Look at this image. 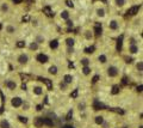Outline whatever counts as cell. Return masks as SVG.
I'll list each match as a JSON object with an SVG mask.
<instances>
[{"label":"cell","mask_w":143,"mask_h":128,"mask_svg":"<svg viewBox=\"0 0 143 128\" xmlns=\"http://www.w3.org/2000/svg\"><path fill=\"white\" fill-rule=\"evenodd\" d=\"M43 11H44V13L47 14V16H51V10H50V7H44L43 8Z\"/></svg>","instance_id":"obj_27"},{"label":"cell","mask_w":143,"mask_h":128,"mask_svg":"<svg viewBox=\"0 0 143 128\" xmlns=\"http://www.w3.org/2000/svg\"><path fill=\"white\" fill-rule=\"evenodd\" d=\"M123 128H128V127H123Z\"/></svg>","instance_id":"obj_44"},{"label":"cell","mask_w":143,"mask_h":128,"mask_svg":"<svg viewBox=\"0 0 143 128\" xmlns=\"http://www.w3.org/2000/svg\"><path fill=\"white\" fill-rule=\"evenodd\" d=\"M23 102H24V99H23L21 97H13V98L11 99V105L16 109L20 108L21 104H23Z\"/></svg>","instance_id":"obj_1"},{"label":"cell","mask_w":143,"mask_h":128,"mask_svg":"<svg viewBox=\"0 0 143 128\" xmlns=\"http://www.w3.org/2000/svg\"><path fill=\"white\" fill-rule=\"evenodd\" d=\"M82 73L85 74V75H88V74H91V68H89V66H82Z\"/></svg>","instance_id":"obj_19"},{"label":"cell","mask_w":143,"mask_h":128,"mask_svg":"<svg viewBox=\"0 0 143 128\" xmlns=\"http://www.w3.org/2000/svg\"><path fill=\"white\" fill-rule=\"evenodd\" d=\"M123 41V36H121V37H119V40H118V42H117V49H118V50H121V49H122V42Z\"/></svg>","instance_id":"obj_24"},{"label":"cell","mask_w":143,"mask_h":128,"mask_svg":"<svg viewBox=\"0 0 143 128\" xmlns=\"http://www.w3.org/2000/svg\"><path fill=\"white\" fill-rule=\"evenodd\" d=\"M137 90H138V91L141 92V91H142V85H140V86H138V89H137Z\"/></svg>","instance_id":"obj_42"},{"label":"cell","mask_w":143,"mask_h":128,"mask_svg":"<svg viewBox=\"0 0 143 128\" xmlns=\"http://www.w3.org/2000/svg\"><path fill=\"white\" fill-rule=\"evenodd\" d=\"M74 44H75V40L73 37H68L67 40H66V46L67 47H73L74 48Z\"/></svg>","instance_id":"obj_13"},{"label":"cell","mask_w":143,"mask_h":128,"mask_svg":"<svg viewBox=\"0 0 143 128\" xmlns=\"http://www.w3.org/2000/svg\"><path fill=\"white\" fill-rule=\"evenodd\" d=\"M78 108H79V110H80V111H83V110L86 109V103H85V102L80 103V104L78 105Z\"/></svg>","instance_id":"obj_26"},{"label":"cell","mask_w":143,"mask_h":128,"mask_svg":"<svg viewBox=\"0 0 143 128\" xmlns=\"http://www.w3.org/2000/svg\"><path fill=\"white\" fill-rule=\"evenodd\" d=\"M4 85H5V88H6L7 90H10V91H14V90L17 89V83L14 80H12V79L6 80L4 83Z\"/></svg>","instance_id":"obj_2"},{"label":"cell","mask_w":143,"mask_h":128,"mask_svg":"<svg viewBox=\"0 0 143 128\" xmlns=\"http://www.w3.org/2000/svg\"><path fill=\"white\" fill-rule=\"evenodd\" d=\"M36 59H37L38 62H41V64H45V62L48 61V56L45 54H38Z\"/></svg>","instance_id":"obj_9"},{"label":"cell","mask_w":143,"mask_h":128,"mask_svg":"<svg viewBox=\"0 0 143 128\" xmlns=\"http://www.w3.org/2000/svg\"><path fill=\"white\" fill-rule=\"evenodd\" d=\"M118 28H119V23L117 22V20H110L109 23V29L111 30V31H116V30H118Z\"/></svg>","instance_id":"obj_5"},{"label":"cell","mask_w":143,"mask_h":128,"mask_svg":"<svg viewBox=\"0 0 143 128\" xmlns=\"http://www.w3.org/2000/svg\"><path fill=\"white\" fill-rule=\"evenodd\" d=\"M98 79H99V77H98V75H95L94 78H93V83H95V81L98 80Z\"/></svg>","instance_id":"obj_40"},{"label":"cell","mask_w":143,"mask_h":128,"mask_svg":"<svg viewBox=\"0 0 143 128\" xmlns=\"http://www.w3.org/2000/svg\"><path fill=\"white\" fill-rule=\"evenodd\" d=\"M85 52H86L87 54H92V53L94 52V47H89V48H86V49H85Z\"/></svg>","instance_id":"obj_30"},{"label":"cell","mask_w":143,"mask_h":128,"mask_svg":"<svg viewBox=\"0 0 143 128\" xmlns=\"http://www.w3.org/2000/svg\"><path fill=\"white\" fill-rule=\"evenodd\" d=\"M19 120H20L21 122H24V123H26V122H27L26 117H23V116H19Z\"/></svg>","instance_id":"obj_38"},{"label":"cell","mask_w":143,"mask_h":128,"mask_svg":"<svg viewBox=\"0 0 143 128\" xmlns=\"http://www.w3.org/2000/svg\"><path fill=\"white\" fill-rule=\"evenodd\" d=\"M67 88H68V84H66L64 81H61V83H60V90H61V91H66Z\"/></svg>","instance_id":"obj_23"},{"label":"cell","mask_w":143,"mask_h":128,"mask_svg":"<svg viewBox=\"0 0 143 128\" xmlns=\"http://www.w3.org/2000/svg\"><path fill=\"white\" fill-rule=\"evenodd\" d=\"M17 62H18L19 65H26L27 62H29V56H27L26 54H24V53H21V54L18 55Z\"/></svg>","instance_id":"obj_4"},{"label":"cell","mask_w":143,"mask_h":128,"mask_svg":"<svg viewBox=\"0 0 143 128\" xmlns=\"http://www.w3.org/2000/svg\"><path fill=\"white\" fill-rule=\"evenodd\" d=\"M140 7H141V6H134V7H131L129 11H128V13H129V14H136V13H138V10H140Z\"/></svg>","instance_id":"obj_17"},{"label":"cell","mask_w":143,"mask_h":128,"mask_svg":"<svg viewBox=\"0 0 143 128\" xmlns=\"http://www.w3.org/2000/svg\"><path fill=\"white\" fill-rule=\"evenodd\" d=\"M57 71H59V68H57V66H55V65H51V66L49 67V69H48V72L50 74H53V75H56V74H57Z\"/></svg>","instance_id":"obj_12"},{"label":"cell","mask_w":143,"mask_h":128,"mask_svg":"<svg viewBox=\"0 0 143 128\" xmlns=\"http://www.w3.org/2000/svg\"><path fill=\"white\" fill-rule=\"evenodd\" d=\"M73 80H74L73 75H72V74H68V73H67V74H64V75H63V80H62V81H64L66 84L70 85V84L73 83Z\"/></svg>","instance_id":"obj_7"},{"label":"cell","mask_w":143,"mask_h":128,"mask_svg":"<svg viewBox=\"0 0 143 128\" xmlns=\"http://www.w3.org/2000/svg\"><path fill=\"white\" fill-rule=\"evenodd\" d=\"M30 49H32V50H37V49H38V44H37L36 42H32V43L30 44Z\"/></svg>","instance_id":"obj_29"},{"label":"cell","mask_w":143,"mask_h":128,"mask_svg":"<svg viewBox=\"0 0 143 128\" xmlns=\"http://www.w3.org/2000/svg\"><path fill=\"white\" fill-rule=\"evenodd\" d=\"M60 17H61V19H63V20H68L69 17H70V13H69V11H67V10H63L61 13H60Z\"/></svg>","instance_id":"obj_10"},{"label":"cell","mask_w":143,"mask_h":128,"mask_svg":"<svg viewBox=\"0 0 143 128\" xmlns=\"http://www.w3.org/2000/svg\"><path fill=\"white\" fill-rule=\"evenodd\" d=\"M98 61H99L100 64H106V62H107V56L105 54H100L98 56Z\"/></svg>","instance_id":"obj_15"},{"label":"cell","mask_w":143,"mask_h":128,"mask_svg":"<svg viewBox=\"0 0 143 128\" xmlns=\"http://www.w3.org/2000/svg\"><path fill=\"white\" fill-rule=\"evenodd\" d=\"M7 10H8V5H7V4H2V5H1V11H2V12H6Z\"/></svg>","instance_id":"obj_31"},{"label":"cell","mask_w":143,"mask_h":128,"mask_svg":"<svg viewBox=\"0 0 143 128\" xmlns=\"http://www.w3.org/2000/svg\"><path fill=\"white\" fill-rule=\"evenodd\" d=\"M66 24H67V27H68V28H72V27H73V22H72L70 19L66 20Z\"/></svg>","instance_id":"obj_34"},{"label":"cell","mask_w":143,"mask_h":128,"mask_svg":"<svg viewBox=\"0 0 143 128\" xmlns=\"http://www.w3.org/2000/svg\"><path fill=\"white\" fill-rule=\"evenodd\" d=\"M76 95H78V92H76V91H74V92H73V97H76Z\"/></svg>","instance_id":"obj_43"},{"label":"cell","mask_w":143,"mask_h":128,"mask_svg":"<svg viewBox=\"0 0 143 128\" xmlns=\"http://www.w3.org/2000/svg\"><path fill=\"white\" fill-rule=\"evenodd\" d=\"M116 5L118 7H122L125 5V0H116Z\"/></svg>","instance_id":"obj_25"},{"label":"cell","mask_w":143,"mask_h":128,"mask_svg":"<svg viewBox=\"0 0 143 128\" xmlns=\"http://www.w3.org/2000/svg\"><path fill=\"white\" fill-rule=\"evenodd\" d=\"M82 66H89V64H91V60H89L88 58H82L81 60H80Z\"/></svg>","instance_id":"obj_18"},{"label":"cell","mask_w":143,"mask_h":128,"mask_svg":"<svg viewBox=\"0 0 143 128\" xmlns=\"http://www.w3.org/2000/svg\"><path fill=\"white\" fill-rule=\"evenodd\" d=\"M85 36H86V38H87V40H91L93 35H92V32H91V31H86V32H85Z\"/></svg>","instance_id":"obj_32"},{"label":"cell","mask_w":143,"mask_h":128,"mask_svg":"<svg viewBox=\"0 0 143 128\" xmlns=\"http://www.w3.org/2000/svg\"><path fill=\"white\" fill-rule=\"evenodd\" d=\"M62 128H74V127H73L72 125H64V126H63Z\"/></svg>","instance_id":"obj_39"},{"label":"cell","mask_w":143,"mask_h":128,"mask_svg":"<svg viewBox=\"0 0 143 128\" xmlns=\"http://www.w3.org/2000/svg\"><path fill=\"white\" fill-rule=\"evenodd\" d=\"M136 69L140 72V73H142V71H143V62L142 61H138L136 64Z\"/></svg>","instance_id":"obj_21"},{"label":"cell","mask_w":143,"mask_h":128,"mask_svg":"<svg viewBox=\"0 0 143 128\" xmlns=\"http://www.w3.org/2000/svg\"><path fill=\"white\" fill-rule=\"evenodd\" d=\"M104 122H105V117L102 115H97L94 117V123L97 126H102Z\"/></svg>","instance_id":"obj_6"},{"label":"cell","mask_w":143,"mask_h":128,"mask_svg":"<svg viewBox=\"0 0 143 128\" xmlns=\"http://www.w3.org/2000/svg\"><path fill=\"white\" fill-rule=\"evenodd\" d=\"M20 1H21V0H13V2H14V4H19Z\"/></svg>","instance_id":"obj_41"},{"label":"cell","mask_w":143,"mask_h":128,"mask_svg":"<svg viewBox=\"0 0 143 128\" xmlns=\"http://www.w3.org/2000/svg\"><path fill=\"white\" fill-rule=\"evenodd\" d=\"M49 47L51 48V49H56V48H59V41H57V40L50 41V43H49Z\"/></svg>","instance_id":"obj_16"},{"label":"cell","mask_w":143,"mask_h":128,"mask_svg":"<svg viewBox=\"0 0 143 128\" xmlns=\"http://www.w3.org/2000/svg\"><path fill=\"white\" fill-rule=\"evenodd\" d=\"M129 53H131V54H137V53H138V46H137V44L130 46L129 47Z\"/></svg>","instance_id":"obj_14"},{"label":"cell","mask_w":143,"mask_h":128,"mask_svg":"<svg viewBox=\"0 0 143 128\" xmlns=\"http://www.w3.org/2000/svg\"><path fill=\"white\" fill-rule=\"evenodd\" d=\"M32 92L36 96H42L43 95V88L42 86H34L32 88Z\"/></svg>","instance_id":"obj_8"},{"label":"cell","mask_w":143,"mask_h":128,"mask_svg":"<svg viewBox=\"0 0 143 128\" xmlns=\"http://www.w3.org/2000/svg\"><path fill=\"white\" fill-rule=\"evenodd\" d=\"M17 47H18V48H23V47H25V42H23V41H19V42L17 43Z\"/></svg>","instance_id":"obj_33"},{"label":"cell","mask_w":143,"mask_h":128,"mask_svg":"<svg viewBox=\"0 0 143 128\" xmlns=\"http://www.w3.org/2000/svg\"><path fill=\"white\" fill-rule=\"evenodd\" d=\"M66 4H67V6H69V7H74L73 1H70V0H67V1H66Z\"/></svg>","instance_id":"obj_35"},{"label":"cell","mask_w":143,"mask_h":128,"mask_svg":"<svg viewBox=\"0 0 143 128\" xmlns=\"http://www.w3.org/2000/svg\"><path fill=\"white\" fill-rule=\"evenodd\" d=\"M37 44H40V43H43L44 42V37H42V36H37V38H36V41H35Z\"/></svg>","instance_id":"obj_28"},{"label":"cell","mask_w":143,"mask_h":128,"mask_svg":"<svg viewBox=\"0 0 143 128\" xmlns=\"http://www.w3.org/2000/svg\"><path fill=\"white\" fill-rule=\"evenodd\" d=\"M119 91V88L118 86H113V90H112V94H117Z\"/></svg>","instance_id":"obj_37"},{"label":"cell","mask_w":143,"mask_h":128,"mask_svg":"<svg viewBox=\"0 0 143 128\" xmlns=\"http://www.w3.org/2000/svg\"><path fill=\"white\" fill-rule=\"evenodd\" d=\"M105 14H106V12H105L104 8H98V10H97V16H98V17L102 18V17H105Z\"/></svg>","instance_id":"obj_20"},{"label":"cell","mask_w":143,"mask_h":128,"mask_svg":"<svg viewBox=\"0 0 143 128\" xmlns=\"http://www.w3.org/2000/svg\"><path fill=\"white\" fill-rule=\"evenodd\" d=\"M0 128H11V125L7 120L2 119V120H0Z\"/></svg>","instance_id":"obj_11"},{"label":"cell","mask_w":143,"mask_h":128,"mask_svg":"<svg viewBox=\"0 0 143 128\" xmlns=\"http://www.w3.org/2000/svg\"><path fill=\"white\" fill-rule=\"evenodd\" d=\"M118 73H119V69H118L116 66H110V67L107 68V75H109L110 78H115V77H117Z\"/></svg>","instance_id":"obj_3"},{"label":"cell","mask_w":143,"mask_h":128,"mask_svg":"<svg viewBox=\"0 0 143 128\" xmlns=\"http://www.w3.org/2000/svg\"><path fill=\"white\" fill-rule=\"evenodd\" d=\"M14 31H16V28L13 25H8L6 28V32H8V34H14Z\"/></svg>","instance_id":"obj_22"},{"label":"cell","mask_w":143,"mask_h":128,"mask_svg":"<svg viewBox=\"0 0 143 128\" xmlns=\"http://www.w3.org/2000/svg\"><path fill=\"white\" fill-rule=\"evenodd\" d=\"M73 52H74V48L73 47H67V53L68 54H72Z\"/></svg>","instance_id":"obj_36"}]
</instances>
